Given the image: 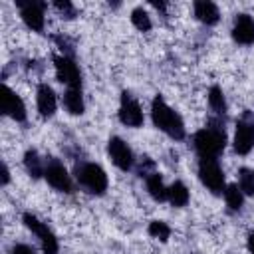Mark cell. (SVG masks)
Returning a JSON list of instances; mask_svg holds the SVG:
<instances>
[{"label": "cell", "instance_id": "obj_1", "mask_svg": "<svg viewBox=\"0 0 254 254\" xmlns=\"http://www.w3.org/2000/svg\"><path fill=\"white\" fill-rule=\"evenodd\" d=\"M151 117L155 127H159L161 131H165L169 137L173 139H183L185 137V125L183 119L163 101V97H155L153 105H151Z\"/></svg>", "mask_w": 254, "mask_h": 254}, {"label": "cell", "instance_id": "obj_2", "mask_svg": "<svg viewBox=\"0 0 254 254\" xmlns=\"http://www.w3.org/2000/svg\"><path fill=\"white\" fill-rule=\"evenodd\" d=\"M224 145H226V137L218 125L204 127L194 135V149L200 153V157L214 159L216 155H220L224 151Z\"/></svg>", "mask_w": 254, "mask_h": 254}, {"label": "cell", "instance_id": "obj_3", "mask_svg": "<svg viewBox=\"0 0 254 254\" xmlns=\"http://www.w3.org/2000/svg\"><path fill=\"white\" fill-rule=\"evenodd\" d=\"M77 181L93 194H103L107 189V175L95 163H85L77 169Z\"/></svg>", "mask_w": 254, "mask_h": 254}, {"label": "cell", "instance_id": "obj_4", "mask_svg": "<svg viewBox=\"0 0 254 254\" xmlns=\"http://www.w3.org/2000/svg\"><path fill=\"white\" fill-rule=\"evenodd\" d=\"M198 177L202 181V185H206L212 192H220L224 187V175L216 163V159L212 157H202L198 163Z\"/></svg>", "mask_w": 254, "mask_h": 254}, {"label": "cell", "instance_id": "obj_5", "mask_svg": "<svg viewBox=\"0 0 254 254\" xmlns=\"http://www.w3.org/2000/svg\"><path fill=\"white\" fill-rule=\"evenodd\" d=\"M24 224L40 238V244H42L44 254H58V240H56L54 232H52L44 222H40L34 214L26 212V214H24Z\"/></svg>", "mask_w": 254, "mask_h": 254}, {"label": "cell", "instance_id": "obj_6", "mask_svg": "<svg viewBox=\"0 0 254 254\" xmlns=\"http://www.w3.org/2000/svg\"><path fill=\"white\" fill-rule=\"evenodd\" d=\"M54 64H56V75L62 83H67L69 89H79L81 85V73H79V67L75 65L73 60L65 58V56H56L54 58Z\"/></svg>", "mask_w": 254, "mask_h": 254}, {"label": "cell", "instance_id": "obj_7", "mask_svg": "<svg viewBox=\"0 0 254 254\" xmlns=\"http://www.w3.org/2000/svg\"><path fill=\"white\" fill-rule=\"evenodd\" d=\"M107 151H109V157L111 161L121 169V171H129L133 167V153L131 149L127 147V143L119 137H111L109 139V145H107Z\"/></svg>", "mask_w": 254, "mask_h": 254}, {"label": "cell", "instance_id": "obj_8", "mask_svg": "<svg viewBox=\"0 0 254 254\" xmlns=\"http://www.w3.org/2000/svg\"><path fill=\"white\" fill-rule=\"evenodd\" d=\"M119 119H121V123H125L127 127H139V125L143 123V111H141L139 103H137L127 91L121 95Z\"/></svg>", "mask_w": 254, "mask_h": 254}, {"label": "cell", "instance_id": "obj_9", "mask_svg": "<svg viewBox=\"0 0 254 254\" xmlns=\"http://www.w3.org/2000/svg\"><path fill=\"white\" fill-rule=\"evenodd\" d=\"M254 147V121L252 119H242L236 125V133H234V149L240 155L250 153V149Z\"/></svg>", "mask_w": 254, "mask_h": 254}, {"label": "cell", "instance_id": "obj_10", "mask_svg": "<svg viewBox=\"0 0 254 254\" xmlns=\"http://www.w3.org/2000/svg\"><path fill=\"white\" fill-rule=\"evenodd\" d=\"M22 20L26 22L28 28L42 32L44 30V4L40 2H18Z\"/></svg>", "mask_w": 254, "mask_h": 254}, {"label": "cell", "instance_id": "obj_11", "mask_svg": "<svg viewBox=\"0 0 254 254\" xmlns=\"http://www.w3.org/2000/svg\"><path fill=\"white\" fill-rule=\"evenodd\" d=\"M2 111H4V115H8V117H12L14 121H24L26 119V107H24V101L8 87V85H4L2 87Z\"/></svg>", "mask_w": 254, "mask_h": 254}, {"label": "cell", "instance_id": "obj_12", "mask_svg": "<svg viewBox=\"0 0 254 254\" xmlns=\"http://www.w3.org/2000/svg\"><path fill=\"white\" fill-rule=\"evenodd\" d=\"M44 177L48 179V183H50L54 189H58V190H62V192H71V179H69V175H67V171L64 169L62 163L52 161V163L46 167Z\"/></svg>", "mask_w": 254, "mask_h": 254}, {"label": "cell", "instance_id": "obj_13", "mask_svg": "<svg viewBox=\"0 0 254 254\" xmlns=\"http://www.w3.org/2000/svg\"><path fill=\"white\" fill-rule=\"evenodd\" d=\"M232 38L238 44H252L254 42V20L248 14H238L232 28Z\"/></svg>", "mask_w": 254, "mask_h": 254}, {"label": "cell", "instance_id": "obj_14", "mask_svg": "<svg viewBox=\"0 0 254 254\" xmlns=\"http://www.w3.org/2000/svg\"><path fill=\"white\" fill-rule=\"evenodd\" d=\"M38 111L42 117H52L56 111V93L48 83L38 85Z\"/></svg>", "mask_w": 254, "mask_h": 254}, {"label": "cell", "instance_id": "obj_15", "mask_svg": "<svg viewBox=\"0 0 254 254\" xmlns=\"http://www.w3.org/2000/svg\"><path fill=\"white\" fill-rule=\"evenodd\" d=\"M194 16L200 20V22H204V24H216L218 22V8H216V4H212V2H206V0H200V2H194Z\"/></svg>", "mask_w": 254, "mask_h": 254}, {"label": "cell", "instance_id": "obj_16", "mask_svg": "<svg viewBox=\"0 0 254 254\" xmlns=\"http://www.w3.org/2000/svg\"><path fill=\"white\" fill-rule=\"evenodd\" d=\"M147 190H149V194L155 200H165L167 198V192H169V189L163 185L161 175H157V173H151L147 177Z\"/></svg>", "mask_w": 254, "mask_h": 254}, {"label": "cell", "instance_id": "obj_17", "mask_svg": "<svg viewBox=\"0 0 254 254\" xmlns=\"http://www.w3.org/2000/svg\"><path fill=\"white\" fill-rule=\"evenodd\" d=\"M167 198L171 200L173 206H185V204L189 202V189H187L181 181H177V183H173V185L169 187Z\"/></svg>", "mask_w": 254, "mask_h": 254}, {"label": "cell", "instance_id": "obj_18", "mask_svg": "<svg viewBox=\"0 0 254 254\" xmlns=\"http://www.w3.org/2000/svg\"><path fill=\"white\" fill-rule=\"evenodd\" d=\"M24 165H26L30 177H34V179H38V177H42V175L46 173V169H44V165H42V159H40L38 151H34V149L26 151V155H24Z\"/></svg>", "mask_w": 254, "mask_h": 254}, {"label": "cell", "instance_id": "obj_19", "mask_svg": "<svg viewBox=\"0 0 254 254\" xmlns=\"http://www.w3.org/2000/svg\"><path fill=\"white\" fill-rule=\"evenodd\" d=\"M64 103H65V109L71 115H81L83 113V99H81L79 89H67L65 95H64Z\"/></svg>", "mask_w": 254, "mask_h": 254}, {"label": "cell", "instance_id": "obj_20", "mask_svg": "<svg viewBox=\"0 0 254 254\" xmlns=\"http://www.w3.org/2000/svg\"><path fill=\"white\" fill-rule=\"evenodd\" d=\"M208 103H210V107H212L216 113H224V111H226V101H224L222 89H220L218 85L210 87V91H208Z\"/></svg>", "mask_w": 254, "mask_h": 254}, {"label": "cell", "instance_id": "obj_21", "mask_svg": "<svg viewBox=\"0 0 254 254\" xmlns=\"http://www.w3.org/2000/svg\"><path fill=\"white\" fill-rule=\"evenodd\" d=\"M224 198H226V204L230 206V210H240V206H242V192L238 190L236 185H228L226 187Z\"/></svg>", "mask_w": 254, "mask_h": 254}, {"label": "cell", "instance_id": "obj_22", "mask_svg": "<svg viewBox=\"0 0 254 254\" xmlns=\"http://www.w3.org/2000/svg\"><path fill=\"white\" fill-rule=\"evenodd\" d=\"M238 181H240V190L246 194H254V171L252 169H240L238 171Z\"/></svg>", "mask_w": 254, "mask_h": 254}, {"label": "cell", "instance_id": "obj_23", "mask_svg": "<svg viewBox=\"0 0 254 254\" xmlns=\"http://www.w3.org/2000/svg\"><path fill=\"white\" fill-rule=\"evenodd\" d=\"M131 22H133V26L139 28L141 32H147V30L151 28V18H149V14H147L143 8H135V10L131 12Z\"/></svg>", "mask_w": 254, "mask_h": 254}, {"label": "cell", "instance_id": "obj_24", "mask_svg": "<svg viewBox=\"0 0 254 254\" xmlns=\"http://www.w3.org/2000/svg\"><path fill=\"white\" fill-rule=\"evenodd\" d=\"M149 234L165 242V240L171 236V228H169V226H167L163 220H153V222L149 224Z\"/></svg>", "mask_w": 254, "mask_h": 254}, {"label": "cell", "instance_id": "obj_25", "mask_svg": "<svg viewBox=\"0 0 254 254\" xmlns=\"http://www.w3.org/2000/svg\"><path fill=\"white\" fill-rule=\"evenodd\" d=\"M54 6H56V8L64 14V18H67V20L75 16V8H73V4H71V2H67V0H64V2H62V0H56V2H54Z\"/></svg>", "mask_w": 254, "mask_h": 254}, {"label": "cell", "instance_id": "obj_26", "mask_svg": "<svg viewBox=\"0 0 254 254\" xmlns=\"http://www.w3.org/2000/svg\"><path fill=\"white\" fill-rule=\"evenodd\" d=\"M12 254H36L32 246L28 244H14L12 246Z\"/></svg>", "mask_w": 254, "mask_h": 254}, {"label": "cell", "instance_id": "obj_27", "mask_svg": "<svg viewBox=\"0 0 254 254\" xmlns=\"http://www.w3.org/2000/svg\"><path fill=\"white\" fill-rule=\"evenodd\" d=\"M8 181H10V173H8V167L4 165L2 167V185H8Z\"/></svg>", "mask_w": 254, "mask_h": 254}, {"label": "cell", "instance_id": "obj_28", "mask_svg": "<svg viewBox=\"0 0 254 254\" xmlns=\"http://www.w3.org/2000/svg\"><path fill=\"white\" fill-rule=\"evenodd\" d=\"M248 250L254 254V232H250V234H248Z\"/></svg>", "mask_w": 254, "mask_h": 254}]
</instances>
